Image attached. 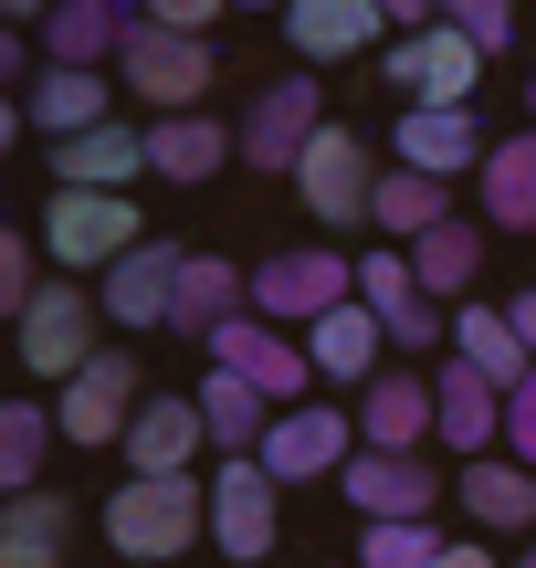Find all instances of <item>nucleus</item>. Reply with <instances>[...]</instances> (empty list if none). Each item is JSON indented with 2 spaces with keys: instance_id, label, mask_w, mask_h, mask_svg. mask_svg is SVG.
I'll return each instance as SVG.
<instances>
[{
  "instance_id": "c756f323",
  "label": "nucleus",
  "mask_w": 536,
  "mask_h": 568,
  "mask_svg": "<svg viewBox=\"0 0 536 568\" xmlns=\"http://www.w3.org/2000/svg\"><path fill=\"white\" fill-rule=\"evenodd\" d=\"M63 537H74V506H63L53 485L11 495V516H0V568H63Z\"/></svg>"
},
{
  "instance_id": "6ab92c4d",
  "label": "nucleus",
  "mask_w": 536,
  "mask_h": 568,
  "mask_svg": "<svg viewBox=\"0 0 536 568\" xmlns=\"http://www.w3.org/2000/svg\"><path fill=\"white\" fill-rule=\"evenodd\" d=\"M231 316H252V274H243V264H221V253H189L179 305H168V337H179V347H210Z\"/></svg>"
},
{
  "instance_id": "39448f33",
  "label": "nucleus",
  "mask_w": 536,
  "mask_h": 568,
  "mask_svg": "<svg viewBox=\"0 0 536 568\" xmlns=\"http://www.w3.org/2000/svg\"><path fill=\"white\" fill-rule=\"evenodd\" d=\"M484 42L474 32H453V21H432V32H390L379 42V84H390L400 105H474V84H484Z\"/></svg>"
},
{
  "instance_id": "e433bc0d",
  "label": "nucleus",
  "mask_w": 536,
  "mask_h": 568,
  "mask_svg": "<svg viewBox=\"0 0 536 568\" xmlns=\"http://www.w3.org/2000/svg\"><path fill=\"white\" fill-rule=\"evenodd\" d=\"M32 295H42V284H32V232H0V305L21 316Z\"/></svg>"
},
{
  "instance_id": "4468645a",
  "label": "nucleus",
  "mask_w": 536,
  "mask_h": 568,
  "mask_svg": "<svg viewBox=\"0 0 536 568\" xmlns=\"http://www.w3.org/2000/svg\"><path fill=\"white\" fill-rule=\"evenodd\" d=\"M348 453H358V422H348V410H327V400L274 410V432H264V474H274V485H316V474H348Z\"/></svg>"
},
{
  "instance_id": "7ed1b4c3",
  "label": "nucleus",
  "mask_w": 536,
  "mask_h": 568,
  "mask_svg": "<svg viewBox=\"0 0 536 568\" xmlns=\"http://www.w3.org/2000/svg\"><path fill=\"white\" fill-rule=\"evenodd\" d=\"M147 232H137V201L126 190H53L42 201V264H63V274H116L126 253H137Z\"/></svg>"
},
{
  "instance_id": "393cba45",
  "label": "nucleus",
  "mask_w": 536,
  "mask_h": 568,
  "mask_svg": "<svg viewBox=\"0 0 536 568\" xmlns=\"http://www.w3.org/2000/svg\"><path fill=\"white\" fill-rule=\"evenodd\" d=\"M379 347H390V316H369V305H337V316L306 326L316 379H337V389H369L379 379Z\"/></svg>"
},
{
  "instance_id": "ddd939ff",
  "label": "nucleus",
  "mask_w": 536,
  "mask_h": 568,
  "mask_svg": "<svg viewBox=\"0 0 536 568\" xmlns=\"http://www.w3.org/2000/svg\"><path fill=\"white\" fill-rule=\"evenodd\" d=\"M337 495H348L358 527H379V516H432L442 506V464L432 453H348V474H337Z\"/></svg>"
},
{
  "instance_id": "58836bf2",
  "label": "nucleus",
  "mask_w": 536,
  "mask_h": 568,
  "mask_svg": "<svg viewBox=\"0 0 536 568\" xmlns=\"http://www.w3.org/2000/svg\"><path fill=\"white\" fill-rule=\"evenodd\" d=\"M379 21H390V32H432L442 11H432V0H379Z\"/></svg>"
},
{
  "instance_id": "ea45409f",
  "label": "nucleus",
  "mask_w": 536,
  "mask_h": 568,
  "mask_svg": "<svg viewBox=\"0 0 536 568\" xmlns=\"http://www.w3.org/2000/svg\"><path fill=\"white\" fill-rule=\"evenodd\" d=\"M505 316H516V337H526V358H536V284H526V295H505Z\"/></svg>"
},
{
  "instance_id": "f3484780",
  "label": "nucleus",
  "mask_w": 536,
  "mask_h": 568,
  "mask_svg": "<svg viewBox=\"0 0 536 568\" xmlns=\"http://www.w3.org/2000/svg\"><path fill=\"white\" fill-rule=\"evenodd\" d=\"M200 453H210L200 400H179V389H147V410L126 422V474H200Z\"/></svg>"
},
{
  "instance_id": "a211bd4d",
  "label": "nucleus",
  "mask_w": 536,
  "mask_h": 568,
  "mask_svg": "<svg viewBox=\"0 0 536 568\" xmlns=\"http://www.w3.org/2000/svg\"><path fill=\"white\" fill-rule=\"evenodd\" d=\"M179 274H189L179 243H137L116 274L95 284V295H105V316H116L126 337H147V326H168V305H179Z\"/></svg>"
},
{
  "instance_id": "c03bdc74",
  "label": "nucleus",
  "mask_w": 536,
  "mask_h": 568,
  "mask_svg": "<svg viewBox=\"0 0 536 568\" xmlns=\"http://www.w3.org/2000/svg\"><path fill=\"white\" fill-rule=\"evenodd\" d=\"M505 568H536V537H526V548H516V558H505Z\"/></svg>"
},
{
  "instance_id": "a878e982",
  "label": "nucleus",
  "mask_w": 536,
  "mask_h": 568,
  "mask_svg": "<svg viewBox=\"0 0 536 568\" xmlns=\"http://www.w3.org/2000/svg\"><path fill=\"white\" fill-rule=\"evenodd\" d=\"M411 274H421V295L432 305H474V274H484V222H442V232H421L411 243Z\"/></svg>"
},
{
  "instance_id": "49530a36",
  "label": "nucleus",
  "mask_w": 536,
  "mask_h": 568,
  "mask_svg": "<svg viewBox=\"0 0 536 568\" xmlns=\"http://www.w3.org/2000/svg\"><path fill=\"white\" fill-rule=\"evenodd\" d=\"M337 568H358V558H337Z\"/></svg>"
},
{
  "instance_id": "72a5a7b5",
  "label": "nucleus",
  "mask_w": 536,
  "mask_h": 568,
  "mask_svg": "<svg viewBox=\"0 0 536 568\" xmlns=\"http://www.w3.org/2000/svg\"><path fill=\"white\" fill-rule=\"evenodd\" d=\"M358 305H369V316H411V305H421L411 243H379V253H358Z\"/></svg>"
},
{
  "instance_id": "aec40b11",
  "label": "nucleus",
  "mask_w": 536,
  "mask_h": 568,
  "mask_svg": "<svg viewBox=\"0 0 536 568\" xmlns=\"http://www.w3.org/2000/svg\"><path fill=\"white\" fill-rule=\"evenodd\" d=\"M463 516H474V537H536V474L516 464V453H484V464L453 474Z\"/></svg>"
},
{
  "instance_id": "5701e85b",
  "label": "nucleus",
  "mask_w": 536,
  "mask_h": 568,
  "mask_svg": "<svg viewBox=\"0 0 536 568\" xmlns=\"http://www.w3.org/2000/svg\"><path fill=\"white\" fill-rule=\"evenodd\" d=\"M126 84H105V74H74V63H42V84H32V95H21V105H32V126H42V138H84V126H116L126 116Z\"/></svg>"
},
{
  "instance_id": "6e6552de",
  "label": "nucleus",
  "mask_w": 536,
  "mask_h": 568,
  "mask_svg": "<svg viewBox=\"0 0 536 568\" xmlns=\"http://www.w3.org/2000/svg\"><path fill=\"white\" fill-rule=\"evenodd\" d=\"M274 527H285V485L264 474V453H221L210 464V548L231 568L274 558Z\"/></svg>"
},
{
  "instance_id": "bb28decb",
  "label": "nucleus",
  "mask_w": 536,
  "mask_h": 568,
  "mask_svg": "<svg viewBox=\"0 0 536 568\" xmlns=\"http://www.w3.org/2000/svg\"><path fill=\"white\" fill-rule=\"evenodd\" d=\"M200 422H210V453H264V432H274V400L252 379H231V368H200Z\"/></svg>"
},
{
  "instance_id": "a19ab883",
  "label": "nucleus",
  "mask_w": 536,
  "mask_h": 568,
  "mask_svg": "<svg viewBox=\"0 0 536 568\" xmlns=\"http://www.w3.org/2000/svg\"><path fill=\"white\" fill-rule=\"evenodd\" d=\"M432 568H495V548H484V537H463V548H442Z\"/></svg>"
},
{
  "instance_id": "c85d7f7f",
  "label": "nucleus",
  "mask_w": 536,
  "mask_h": 568,
  "mask_svg": "<svg viewBox=\"0 0 536 568\" xmlns=\"http://www.w3.org/2000/svg\"><path fill=\"white\" fill-rule=\"evenodd\" d=\"M474 201H484V222H495V232H536V126H526V138H495Z\"/></svg>"
},
{
  "instance_id": "c9c22d12",
  "label": "nucleus",
  "mask_w": 536,
  "mask_h": 568,
  "mask_svg": "<svg viewBox=\"0 0 536 568\" xmlns=\"http://www.w3.org/2000/svg\"><path fill=\"white\" fill-rule=\"evenodd\" d=\"M505 453H516V464L536 474V368H526L516 389H505Z\"/></svg>"
},
{
  "instance_id": "9b49d317",
  "label": "nucleus",
  "mask_w": 536,
  "mask_h": 568,
  "mask_svg": "<svg viewBox=\"0 0 536 568\" xmlns=\"http://www.w3.org/2000/svg\"><path fill=\"white\" fill-rule=\"evenodd\" d=\"M327 138V84L316 74H285V84H264L252 95V116H243V159L264 169V180H295V159Z\"/></svg>"
},
{
  "instance_id": "473e14b6",
  "label": "nucleus",
  "mask_w": 536,
  "mask_h": 568,
  "mask_svg": "<svg viewBox=\"0 0 536 568\" xmlns=\"http://www.w3.org/2000/svg\"><path fill=\"white\" fill-rule=\"evenodd\" d=\"M453 537L432 527V516H379V527H358V568H432Z\"/></svg>"
},
{
  "instance_id": "2f4dec72",
  "label": "nucleus",
  "mask_w": 536,
  "mask_h": 568,
  "mask_svg": "<svg viewBox=\"0 0 536 568\" xmlns=\"http://www.w3.org/2000/svg\"><path fill=\"white\" fill-rule=\"evenodd\" d=\"M42 443H63V422L42 400H11V410H0V485H11V495H42L32 485V474H42Z\"/></svg>"
},
{
  "instance_id": "f8f14e48",
  "label": "nucleus",
  "mask_w": 536,
  "mask_h": 568,
  "mask_svg": "<svg viewBox=\"0 0 536 568\" xmlns=\"http://www.w3.org/2000/svg\"><path fill=\"white\" fill-rule=\"evenodd\" d=\"M200 358H210V368H231V379H252L274 410H295V400L316 389V358H306V337H295V326H264V316H231L221 337L200 347Z\"/></svg>"
},
{
  "instance_id": "20e7f679",
  "label": "nucleus",
  "mask_w": 536,
  "mask_h": 568,
  "mask_svg": "<svg viewBox=\"0 0 536 568\" xmlns=\"http://www.w3.org/2000/svg\"><path fill=\"white\" fill-rule=\"evenodd\" d=\"M95 326H105V295H95V284H74V274H53V284L11 316V347H21V368H32V379L63 389V379H84V368H95Z\"/></svg>"
},
{
  "instance_id": "f03ea898",
  "label": "nucleus",
  "mask_w": 536,
  "mask_h": 568,
  "mask_svg": "<svg viewBox=\"0 0 536 568\" xmlns=\"http://www.w3.org/2000/svg\"><path fill=\"white\" fill-rule=\"evenodd\" d=\"M210 74H221V42H200V32H158V21H126V53H116V84L147 105V116H200V95H210Z\"/></svg>"
},
{
  "instance_id": "37998d69",
  "label": "nucleus",
  "mask_w": 536,
  "mask_h": 568,
  "mask_svg": "<svg viewBox=\"0 0 536 568\" xmlns=\"http://www.w3.org/2000/svg\"><path fill=\"white\" fill-rule=\"evenodd\" d=\"M231 11H274V21H285V0H231Z\"/></svg>"
},
{
  "instance_id": "b1692460",
  "label": "nucleus",
  "mask_w": 536,
  "mask_h": 568,
  "mask_svg": "<svg viewBox=\"0 0 536 568\" xmlns=\"http://www.w3.org/2000/svg\"><path fill=\"white\" fill-rule=\"evenodd\" d=\"M126 180H147V126H126V116L53 148V190H126Z\"/></svg>"
},
{
  "instance_id": "2eb2a0df",
  "label": "nucleus",
  "mask_w": 536,
  "mask_h": 568,
  "mask_svg": "<svg viewBox=\"0 0 536 568\" xmlns=\"http://www.w3.org/2000/svg\"><path fill=\"white\" fill-rule=\"evenodd\" d=\"M358 443H369V453H421V443H442V389L421 379V368H379V379L358 389Z\"/></svg>"
},
{
  "instance_id": "cd10ccee",
  "label": "nucleus",
  "mask_w": 536,
  "mask_h": 568,
  "mask_svg": "<svg viewBox=\"0 0 536 568\" xmlns=\"http://www.w3.org/2000/svg\"><path fill=\"white\" fill-rule=\"evenodd\" d=\"M453 358H463V368H484L495 389H516L526 368H536V358H526V337H516V316H505V305H484V295H474V305H453Z\"/></svg>"
},
{
  "instance_id": "9d476101",
  "label": "nucleus",
  "mask_w": 536,
  "mask_h": 568,
  "mask_svg": "<svg viewBox=\"0 0 536 568\" xmlns=\"http://www.w3.org/2000/svg\"><path fill=\"white\" fill-rule=\"evenodd\" d=\"M495 138H484L474 105H400L390 116V169H421V180H484Z\"/></svg>"
},
{
  "instance_id": "4c0bfd02",
  "label": "nucleus",
  "mask_w": 536,
  "mask_h": 568,
  "mask_svg": "<svg viewBox=\"0 0 536 568\" xmlns=\"http://www.w3.org/2000/svg\"><path fill=\"white\" fill-rule=\"evenodd\" d=\"M137 11L158 21V32H200V42H210V21H221L231 0H137Z\"/></svg>"
},
{
  "instance_id": "a18cd8bd",
  "label": "nucleus",
  "mask_w": 536,
  "mask_h": 568,
  "mask_svg": "<svg viewBox=\"0 0 536 568\" xmlns=\"http://www.w3.org/2000/svg\"><path fill=\"white\" fill-rule=\"evenodd\" d=\"M526 126H536V84H526Z\"/></svg>"
},
{
  "instance_id": "dca6fc26",
  "label": "nucleus",
  "mask_w": 536,
  "mask_h": 568,
  "mask_svg": "<svg viewBox=\"0 0 536 568\" xmlns=\"http://www.w3.org/2000/svg\"><path fill=\"white\" fill-rule=\"evenodd\" d=\"M221 159H243V126H221L210 105L200 116H147V180L200 190V180H221Z\"/></svg>"
},
{
  "instance_id": "f704fd0d",
  "label": "nucleus",
  "mask_w": 536,
  "mask_h": 568,
  "mask_svg": "<svg viewBox=\"0 0 536 568\" xmlns=\"http://www.w3.org/2000/svg\"><path fill=\"white\" fill-rule=\"evenodd\" d=\"M442 21H453V32H474L484 53H505V42H516V0H432Z\"/></svg>"
},
{
  "instance_id": "7c9ffc66",
  "label": "nucleus",
  "mask_w": 536,
  "mask_h": 568,
  "mask_svg": "<svg viewBox=\"0 0 536 568\" xmlns=\"http://www.w3.org/2000/svg\"><path fill=\"white\" fill-rule=\"evenodd\" d=\"M442 222H453V180H421V169H390L379 180V243H421Z\"/></svg>"
},
{
  "instance_id": "4be33fe9",
  "label": "nucleus",
  "mask_w": 536,
  "mask_h": 568,
  "mask_svg": "<svg viewBox=\"0 0 536 568\" xmlns=\"http://www.w3.org/2000/svg\"><path fill=\"white\" fill-rule=\"evenodd\" d=\"M432 389H442V443H453L463 464H484V453H505V389L484 379V368L442 358V368H432Z\"/></svg>"
},
{
  "instance_id": "0eeeda50",
  "label": "nucleus",
  "mask_w": 536,
  "mask_h": 568,
  "mask_svg": "<svg viewBox=\"0 0 536 568\" xmlns=\"http://www.w3.org/2000/svg\"><path fill=\"white\" fill-rule=\"evenodd\" d=\"M337 305H358V264H348V253L306 243V253L252 264V316H264V326H295V337H306V326L337 316Z\"/></svg>"
},
{
  "instance_id": "423d86ee",
  "label": "nucleus",
  "mask_w": 536,
  "mask_h": 568,
  "mask_svg": "<svg viewBox=\"0 0 536 568\" xmlns=\"http://www.w3.org/2000/svg\"><path fill=\"white\" fill-rule=\"evenodd\" d=\"M295 201H306L327 232L379 222V148L358 138V126H337V116H327V138H316L306 159H295Z\"/></svg>"
},
{
  "instance_id": "412c9836",
  "label": "nucleus",
  "mask_w": 536,
  "mask_h": 568,
  "mask_svg": "<svg viewBox=\"0 0 536 568\" xmlns=\"http://www.w3.org/2000/svg\"><path fill=\"white\" fill-rule=\"evenodd\" d=\"M379 0H285V42L295 63H348V53H379Z\"/></svg>"
},
{
  "instance_id": "f257e3e1",
  "label": "nucleus",
  "mask_w": 536,
  "mask_h": 568,
  "mask_svg": "<svg viewBox=\"0 0 536 568\" xmlns=\"http://www.w3.org/2000/svg\"><path fill=\"white\" fill-rule=\"evenodd\" d=\"M105 537H116L126 568H168L210 537V485L200 474H126L105 495Z\"/></svg>"
},
{
  "instance_id": "79ce46f5",
  "label": "nucleus",
  "mask_w": 536,
  "mask_h": 568,
  "mask_svg": "<svg viewBox=\"0 0 536 568\" xmlns=\"http://www.w3.org/2000/svg\"><path fill=\"white\" fill-rule=\"evenodd\" d=\"M0 11H11V32H32V21H53L63 0H0Z\"/></svg>"
},
{
  "instance_id": "1a4fd4ad",
  "label": "nucleus",
  "mask_w": 536,
  "mask_h": 568,
  "mask_svg": "<svg viewBox=\"0 0 536 568\" xmlns=\"http://www.w3.org/2000/svg\"><path fill=\"white\" fill-rule=\"evenodd\" d=\"M137 410H147V389H137V347H95V368L53 389V422H63V443H84V453L126 443V422H137Z\"/></svg>"
}]
</instances>
